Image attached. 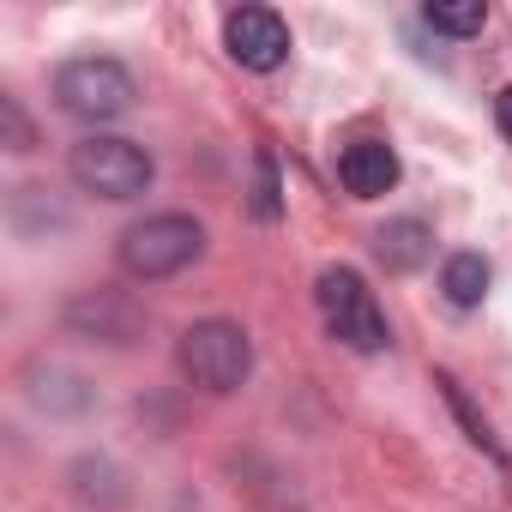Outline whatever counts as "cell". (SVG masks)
Listing matches in <instances>:
<instances>
[{"label":"cell","mask_w":512,"mask_h":512,"mask_svg":"<svg viewBox=\"0 0 512 512\" xmlns=\"http://www.w3.org/2000/svg\"><path fill=\"white\" fill-rule=\"evenodd\" d=\"M199 253H205V229L187 211H151V217L127 223L115 241V260L133 284H163V278L187 272Z\"/></svg>","instance_id":"obj_1"},{"label":"cell","mask_w":512,"mask_h":512,"mask_svg":"<svg viewBox=\"0 0 512 512\" xmlns=\"http://www.w3.org/2000/svg\"><path fill=\"white\" fill-rule=\"evenodd\" d=\"M314 302H320L326 332H332L344 350L374 356V350H386V344H392L386 314H380L374 290L362 284V272H350V266H326V272H320V284H314Z\"/></svg>","instance_id":"obj_2"},{"label":"cell","mask_w":512,"mask_h":512,"mask_svg":"<svg viewBox=\"0 0 512 512\" xmlns=\"http://www.w3.org/2000/svg\"><path fill=\"white\" fill-rule=\"evenodd\" d=\"M67 175H73L85 193H97V199H139V193L151 187L157 163H151L145 145H133V139H121V133H85V139L73 145V157H67Z\"/></svg>","instance_id":"obj_3"},{"label":"cell","mask_w":512,"mask_h":512,"mask_svg":"<svg viewBox=\"0 0 512 512\" xmlns=\"http://www.w3.org/2000/svg\"><path fill=\"white\" fill-rule=\"evenodd\" d=\"M175 362L193 386L205 392H235L247 374H253V338L235 326V320H199L181 332L175 344Z\"/></svg>","instance_id":"obj_4"},{"label":"cell","mask_w":512,"mask_h":512,"mask_svg":"<svg viewBox=\"0 0 512 512\" xmlns=\"http://www.w3.org/2000/svg\"><path fill=\"white\" fill-rule=\"evenodd\" d=\"M133 97H139V79L115 55H79L55 73V103L73 121H115L133 109Z\"/></svg>","instance_id":"obj_5"},{"label":"cell","mask_w":512,"mask_h":512,"mask_svg":"<svg viewBox=\"0 0 512 512\" xmlns=\"http://www.w3.org/2000/svg\"><path fill=\"white\" fill-rule=\"evenodd\" d=\"M223 43L247 73H278L290 61V25L272 7H235L223 19Z\"/></svg>","instance_id":"obj_6"},{"label":"cell","mask_w":512,"mask_h":512,"mask_svg":"<svg viewBox=\"0 0 512 512\" xmlns=\"http://www.w3.org/2000/svg\"><path fill=\"white\" fill-rule=\"evenodd\" d=\"M338 181H344L350 199H380V193H392V187H398V157H392V145H386V139H356V145H344Z\"/></svg>","instance_id":"obj_7"},{"label":"cell","mask_w":512,"mask_h":512,"mask_svg":"<svg viewBox=\"0 0 512 512\" xmlns=\"http://www.w3.org/2000/svg\"><path fill=\"white\" fill-rule=\"evenodd\" d=\"M67 320H73L79 332L103 338V344H133V338H139V308H133L127 296H115V290H91L85 302L67 308Z\"/></svg>","instance_id":"obj_8"},{"label":"cell","mask_w":512,"mask_h":512,"mask_svg":"<svg viewBox=\"0 0 512 512\" xmlns=\"http://www.w3.org/2000/svg\"><path fill=\"white\" fill-rule=\"evenodd\" d=\"M374 253L386 272H422L434 260V229L422 217H392L386 229H374Z\"/></svg>","instance_id":"obj_9"},{"label":"cell","mask_w":512,"mask_h":512,"mask_svg":"<svg viewBox=\"0 0 512 512\" xmlns=\"http://www.w3.org/2000/svg\"><path fill=\"white\" fill-rule=\"evenodd\" d=\"M440 290L452 308H476L488 296V260L482 253H452V260L440 266Z\"/></svg>","instance_id":"obj_10"},{"label":"cell","mask_w":512,"mask_h":512,"mask_svg":"<svg viewBox=\"0 0 512 512\" xmlns=\"http://www.w3.org/2000/svg\"><path fill=\"white\" fill-rule=\"evenodd\" d=\"M422 19L446 37H476L488 25V7L482 0H434V7H422Z\"/></svg>","instance_id":"obj_11"},{"label":"cell","mask_w":512,"mask_h":512,"mask_svg":"<svg viewBox=\"0 0 512 512\" xmlns=\"http://www.w3.org/2000/svg\"><path fill=\"white\" fill-rule=\"evenodd\" d=\"M253 211H260V217H278V169H272V157H260V187H253Z\"/></svg>","instance_id":"obj_12"},{"label":"cell","mask_w":512,"mask_h":512,"mask_svg":"<svg viewBox=\"0 0 512 512\" xmlns=\"http://www.w3.org/2000/svg\"><path fill=\"white\" fill-rule=\"evenodd\" d=\"M0 115H7V139H13V151H31V127H25L19 103H13V97H0Z\"/></svg>","instance_id":"obj_13"},{"label":"cell","mask_w":512,"mask_h":512,"mask_svg":"<svg viewBox=\"0 0 512 512\" xmlns=\"http://www.w3.org/2000/svg\"><path fill=\"white\" fill-rule=\"evenodd\" d=\"M494 115H500V133H506V139H512V85H506V91H500V97H494Z\"/></svg>","instance_id":"obj_14"}]
</instances>
